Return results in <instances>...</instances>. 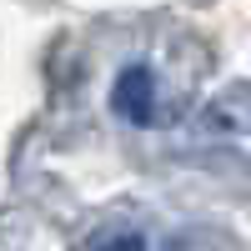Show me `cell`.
<instances>
[{
    "label": "cell",
    "instance_id": "1",
    "mask_svg": "<svg viewBox=\"0 0 251 251\" xmlns=\"http://www.w3.org/2000/svg\"><path fill=\"white\" fill-rule=\"evenodd\" d=\"M151 100H156V86H151V71L146 66H131L111 91V106L126 121H151Z\"/></svg>",
    "mask_w": 251,
    "mask_h": 251
},
{
    "label": "cell",
    "instance_id": "2",
    "mask_svg": "<svg viewBox=\"0 0 251 251\" xmlns=\"http://www.w3.org/2000/svg\"><path fill=\"white\" fill-rule=\"evenodd\" d=\"M100 251H141V236H121V241H111V246H100Z\"/></svg>",
    "mask_w": 251,
    "mask_h": 251
}]
</instances>
